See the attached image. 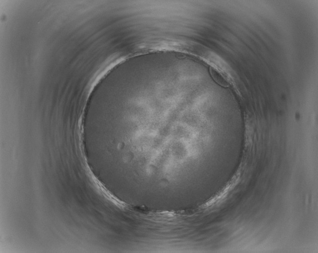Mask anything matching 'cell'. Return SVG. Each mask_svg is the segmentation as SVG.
I'll use <instances>...</instances> for the list:
<instances>
[{"label": "cell", "mask_w": 318, "mask_h": 253, "mask_svg": "<svg viewBox=\"0 0 318 253\" xmlns=\"http://www.w3.org/2000/svg\"><path fill=\"white\" fill-rule=\"evenodd\" d=\"M212 75L213 78L216 79V81L222 86H227L228 85L226 79H224L222 76H221L217 72L215 71H212Z\"/></svg>", "instance_id": "obj_1"}]
</instances>
